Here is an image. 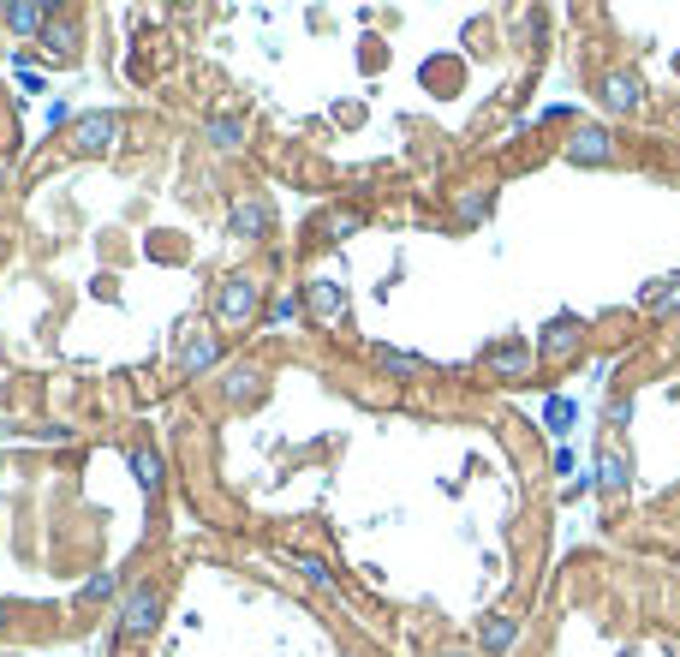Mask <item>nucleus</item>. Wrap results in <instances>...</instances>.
Here are the masks:
<instances>
[{
	"label": "nucleus",
	"mask_w": 680,
	"mask_h": 657,
	"mask_svg": "<svg viewBox=\"0 0 680 657\" xmlns=\"http://www.w3.org/2000/svg\"><path fill=\"white\" fill-rule=\"evenodd\" d=\"M597 96H603V108H609V114H639L645 108V78H639V72H627V66H609L597 78Z\"/></svg>",
	"instance_id": "0eeeda50"
},
{
	"label": "nucleus",
	"mask_w": 680,
	"mask_h": 657,
	"mask_svg": "<svg viewBox=\"0 0 680 657\" xmlns=\"http://www.w3.org/2000/svg\"><path fill=\"white\" fill-rule=\"evenodd\" d=\"M120 138H126V126H120V114H78V120L66 126V150L72 156H108V150H120Z\"/></svg>",
	"instance_id": "f03ea898"
},
{
	"label": "nucleus",
	"mask_w": 680,
	"mask_h": 657,
	"mask_svg": "<svg viewBox=\"0 0 680 657\" xmlns=\"http://www.w3.org/2000/svg\"><path fill=\"white\" fill-rule=\"evenodd\" d=\"M54 12H61L54 0H12V7H0V24L19 36H42V24H49Z\"/></svg>",
	"instance_id": "f8f14e48"
},
{
	"label": "nucleus",
	"mask_w": 680,
	"mask_h": 657,
	"mask_svg": "<svg viewBox=\"0 0 680 657\" xmlns=\"http://www.w3.org/2000/svg\"><path fill=\"white\" fill-rule=\"evenodd\" d=\"M484 215H490V192H484V186H460V192H454V222L478 227Z\"/></svg>",
	"instance_id": "a211bd4d"
},
{
	"label": "nucleus",
	"mask_w": 680,
	"mask_h": 657,
	"mask_svg": "<svg viewBox=\"0 0 680 657\" xmlns=\"http://www.w3.org/2000/svg\"><path fill=\"white\" fill-rule=\"evenodd\" d=\"M42 54H49L54 66H72V61H78V54H84V19H78V12L61 7L49 24H42Z\"/></svg>",
	"instance_id": "423d86ee"
},
{
	"label": "nucleus",
	"mask_w": 680,
	"mask_h": 657,
	"mask_svg": "<svg viewBox=\"0 0 680 657\" xmlns=\"http://www.w3.org/2000/svg\"><path fill=\"white\" fill-rule=\"evenodd\" d=\"M108 592H114V580L102 574V580H91V586H84V604H96V597H108Z\"/></svg>",
	"instance_id": "393cba45"
},
{
	"label": "nucleus",
	"mask_w": 680,
	"mask_h": 657,
	"mask_svg": "<svg viewBox=\"0 0 680 657\" xmlns=\"http://www.w3.org/2000/svg\"><path fill=\"white\" fill-rule=\"evenodd\" d=\"M364 227V210H329L317 222V233H322V245H334V240H352V233Z\"/></svg>",
	"instance_id": "aec40b11"
},
{
	"label": "nucleus",
	"mask_w": 680,
	"mask_h": 657,
	"mask_svg": "<svg viewBox=\"0 0 680 657\" xmlns=\"http://www.w3.org/2000/svg\"><path fill=\"white\" fill-rule=\"evenodd\" d=\"M627 413H633V401H627V394H615V401H609V425H620Z\"/></svg>",
	"instance_id": "a878e982"
},
{
	"label": "nucleus",
	"mask_w": 680,
	"mask_h": 657,
	"mask_svg": "<svg viewBox=\"0 0 680 657\" xmlns=\"http://www.w3.org/2000/svg\"><path fill=\"white\" fill-rule=\"evenodd\" d=\"M263 317V282L257 275H221V287H215V324L221 329H251Z\"/></svg>",
	"instance_id": "f257e3e1"
},
{
	"label": "nucleus",
	"mask_w": 680,
	"mask_h": 657,
	"mask_svg": "<svg viewBox=\"0 0 680 657\" xmlns=\"http://www.w3.org/2000/svg\"><path fill=\"white\" fill-rule=\"evenodd\" d=\"M431 657H478V646H454V639H448V646H436Z\"/></svg>",
	"instance_id": "bb28decb"
},
{
	"label": "nucleus",
	"mask_w": 680,
	"mask_h": 657,
	"mask_svg": "<svg viewBox=\"0 0 680 657\" xmlns=\"http://www.w3.org/2000/svg\"><path fill=\"white\" fill-rule=\"evenodd\" d=\"M376 364H382V371H389V377H406V383H412V377H424V371H431V364H424V359L389 353V347H382V353H376Z\"/></svg>",
	"instance_id": "412c9836"
},
{
	"label": "nucleus",
	"mask_w": 680,
	"mask_h": 657,
	"mask_svg": "<svg viewBox=\"0 0 680 657\" xmlns=\"http://www.w3.org/2000/svg\"><path fill=\"white\" fill-rule=\"evenodd\" d=\"M227 233L240 245H263L275 233V203L263 198V192H245V198H233V210H227Z\"/></svg>",
	"instance_id": "39448f33"
},
{
	"label": "nucleus",
	"mask_w": 680,
	"mask_h": 657,
	"mask_svg": "<svg viewBox=\"0 0 680 657\" xmlns=\"http://www.w3.org/2000/svg\"><path fill=\"white\" fill-rule=\"evenodd\" d=\"M161 604H168V592H161V586H138L120 604V616H114V639H150L156 622H161Z\"/></svg>",
	"instance_id": "20e7f679"
},
{
	"label": "nucleus",
	"mask_w": 680,
	"mask_h": 657,
	"mask_svg": "<svg viewBox=\"0 0 680 657\" xmlns=\"http://www.w3.org/2000/svg\"><path fill=\"white\" fill-rule=\"evenodd\" d=\"M645 311H657V317H674L680 311V275H662V282H650L645 294H639Z\"/></svg>",
	"instance_id": "f3484780"
},
{
	"label": "nucleus",
	"mask_w": 680,
	"mask_h": 657,
	"mask_svg": "<svg viewBox=\"0 0 680 657\" xmlns=\"http://www.w3.org/2000/svg\"><path fill=\"white\" fill-rule=\"evenodd\" d=\"M293 574H305L317 592H334V574H329V568H322L317 557H305V550H299V557H293Z\"/></svg>",
	"instance_id": "4be33fe9"
},
{
	"label": "nucleus",
	"mask_w": 680,
	"mask_h": 657,
	"mask_svg": "<svg viewBox=\"0 0 680 657\" xmlns=\"http://www.w3.org/2000/svg\"><path fill=\"white\" fill-rule=\"evenodd\" d=\"M513 639H520V622H513V616H484L478 622V657L513 651Z\"/></svg>",
	"instance_id": "dca6fc26"
},
{
	"label": "nucleus",
	"mask_w": 680,
	"mask_h": 657,
	"mask_svg": "<svg viewBox=\"0 0 680 657\" xmlns=\"http://www.w3.org/2000/svg\"><path fill=\"white\" fill-rule=\"evenodd\" d=\"M550 425H555V431L573 425V401H550Z\"/></svg>",
	"instance_id": "b1692460"
},
{
	"label": "nucleus",
	"mask_w": 680,
	"mask_h": 657,
	"mask_svg": "<svg viewBox=\"0 0 680 657\" xmlns=\"http://www.w3.org/2000/svg\"><path fill=\"white\" fill-rule=\"evenodd\" d=\"M585 353V324L580 317H555L550 329H543V341H538V359L543 364H573Z\"/></svg>",
	"instance_id": "1a4fd4ad"
},
{
	"label": "nucleus",
	"mask_w": 680,
	"mask_h": 657,
	"mask_svg": "<svg viewBox=\"0 0 680 657\" xmlns=\"http://www.w3.org/2000/svg\"><path fill=\"white\" fill-rule=\"evenodd\" d=\"M263 394H269V371H263V364H227V371H221V401H227L233 413L257 406Z\"/></svg>",
	"instance_id": "6e6552de"
},
{
	"label": "nucleus",
	"mask_w": 680,
	"mask_h": 657,
	"mask_svg": "<svg viewBox=\"0 0 680 657\" xmlns=\"http://www.w3.org/2000/svg\"><path fill=\"white\" fill-rule=\"evenodd\" d=\"M245 131H251L245 114H210V120H203V144L227 156V150H240V144H245Z\"/></svg>",
	"instance_id": "2eb2a0df"
},
{
	"label": "nucleus",
	"mask_w": 680,
	"mask_h": 657,
	"mask_svg": "<svg viewBox=\"0 0 680 657\" xmlns=\"http://www.w3.org/2000/svg\"><path fill=\"white\" fill-rule=\"evenodd\" d=\"M305 311L317 317V324H340V317H347V287L340 282H310L305 287Z\"/></svg>",
	"instance_id": "4468645a"
},
{
	"label": "nucleus",
	"mask_w": 680,
	"mask_h": 657,
	"mask_svg": "<svg viewBox=\"0 0 680 657\" xmlns=\"http://www.w3.org/2000/svg\"><path fill=\"white\" fill-rule=\"evenodd\" d=\"M12 180V156H0V186H7Z\"/></svg>",
	"instance_id": "cd10ccee"
},
{
	"label": "nucleus",
	"mask_w": 680,
	"mask_h": 657,
	"mask_svg": "<svg viewBox=\"0 0 680 657\" xmlns=\"http://www.w3.org/2000/svg\"><path fill=\"white\" fill-rule=\"evenodd\" d=\"M627 485H633V466H627V455H620L615 443H603V448H597V490L615 502V496H627Z\"/></svg>",
	"instance_id": "ddd939ff"
},
{
	"label": "nucleus",
	"mask_w": 680,
	"mask_h": 657,
	"mask_svg": "<svg viewBox=\"0 0 680 657\" xmlns=\"http://www.w3.org/2000/svg\"><path fill=\"white\" fill-rule=\"evenodd\" d=\"M538 353H531V341H501V347H484V371L496 377V383H525Z\"/></svg>",
	"instance_id": "9b49d317"
},
{
	"label": "nucleus",
	"mask_w": 680,
	"mask_h": 657,
	"mask_svg": "<svg viewBox=\"0 0 680 657\" xmlns=\"http://www.w3.org/2000/svg\"><path fill=\"white\" fill-rule=\"evenodd\" d=\"M131 473H138V485L150 496H161V485H168V466H161L156 448H131Z\"/></svg>",
	"instance_id": "6ab92c4d"
},
{
	"label": "nucleus",
	"mask_w": 680,
	"mask_h": 657,
	"mask_svg": "<svg viewBox=\"0 0 680 657\" xmlns=\"http://www.w3.org/2000/svg\"><path fill=\"white\" fill-rule=\"evenodd\" d=\"M299 311H305V294H280V299H275L263 317H269V324H293V317H299Z\"/></svg>",
	"instance_id": "5701e85b"
},
{
	"label": "nucleus",
	"mask_w": 680,
	"mask_h": 657,
	"mask_svg": "<svg viewBox=\"0 0 680 657\" xmlns=\"http://www.w3.org/2000/svg\"><path fill=\"white\" fill-rule=\"evenodd\" d=\"M173 364H180V377L215 371V364H221V335H210V329H185L180 347H173Z\"/></svg>",
	"instance_id": "9d476101"
},
{
	"label": "nucleus",
	"mask_w": 680,
	"mask_h": 657,
	"mask_svg": "<svg viewBox=\"0 0 680 657\" xmlns=\"http://www.w3.org/2000/svg\"><path fill=\"white\" fill-rule=\"evenodd\" d=\"M561 156H567V162H580V168H615L620 162V144H615L609 126L580 120V126L567 131V144H561Z\"/></svg>",
	"instance_id": "7ed1b4c3"
}]
</instances>
